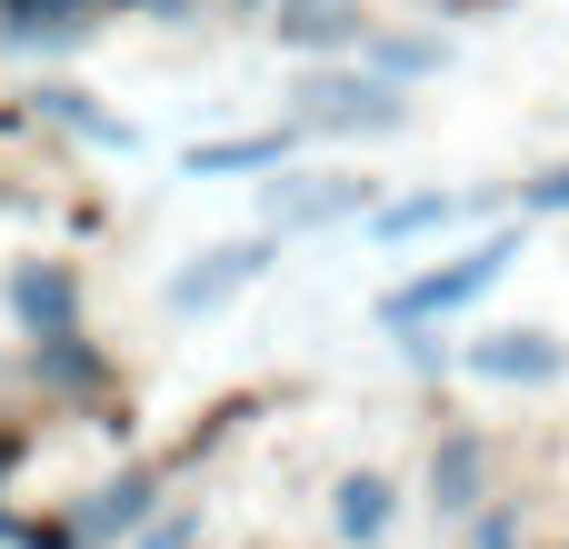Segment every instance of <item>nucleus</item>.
<instances>
[{
	"instance_id": "4468645a",
	"label": "nucleus",
	"mask_w": 569,
	"mask_h": 549,
	"mask_svg": "<svg viewBox=\"0 0 569 549\" xmlns=\"http://www.w3.org/2000/svg\"><path fill=\"white\" fill-rule=\"evenodd\" d=\"M150 549H190V530H160V540H150Z\"/></svg>"
},
{
	"instance_id": "6e6552de",
	"label": "nucleus",
	"mask_w": 569,
	"mask_h": 549,
	"mask_svg": "<svg viewBox=\"0 0 569 549\" xmlns=\"http://www.w3.org/2000/svg\"><path fill=\"white\" fill-rule=\"evenodd\" d=\"M360 20H350V0H280V40H350Z\"/></svg>"
},
{
	"instance_id": "0eeeda50",
	"label": "nucleus",
	"mask_w": 569,
	"mask_h": 549,
	"mask_svg": "<svg viewBox=\"0 0 569 549\" xmlns=\"http://www.w3.org/2000/svg\"><path fill=\"white\" fill-rule=\"evenodd\" d=\"M430 490H440V510H480V440H450L430 460Z\"/></svg>"
},
{
	"instance_id": "423d86ee",
	"label": "nucleus",
	"mask_w": 569,
	"mask_h": 549,
	"mask_svg": "<svg viewBox=\"0 0 569 549\" xmlns=\"http://www.w3.org/2000/svg\"><path fill=\"white\" fill-rule=\"evenodd\" d=\"M10 310L60 340V330H70V270H20V280H10Z\"/></svg>"
},
{
	"instance_id": "20e7f679",
	"label": "nucleus",
	"mask_w": 569,
	"mask_h": 549,
	"mask_svg": "<svg viewBox=\"0 0 569 549\" xmlns=\"http://www.w3.org/2000/svg\"><path fill=\"white\" fill-rule=\"evenodd\" d=\"M260 260H270L260 240H240V250H210L200 270H180V280H170V310H210V300H230V290H240Z\"/></svg>"
},
{
	"instance_id": "1a4fd4ad",
	"label": "nucleus",
	"mask_w": 569,
	"mask_h": 549,
	"mask_svg": "<svg viewBox=\"0 0 569 549\" xmlns=\"http://www.w3.org/2000/svg\"><path fill=\"white\" fill-rule=\"evenodd\" d=\"M390 530V490L360 470V480H340V540H380Z\"/></svg>"
},
{
	"instance_id": "9d476101",
	"label": "nucleus",
	"mask_w": 569,
	"mask_h": 549,
	"mask_svg": "<svg viewBox=\"0 0 569 549\" xmlns=\"http://www.w3.org/2000/svg\"><path fill=\"white\" fill-rule=\"evenodd\" d=\"M470 200H450V190H420V200H400V210H380V230L390 240H410V230H440V220H460Z\"/></svg>"
},
{
	"instance_id": "f03ea898",
	"label": "nucleus",
	"mask_w": 569,
	"mask_h": 549,
	"mask_svg": "<svg viewBox=\"0 0 569 549\" xmlns=\"http://www.w3.org/2000/svg\"><path fill=\"white\" fill-rule=\"evenodd\" d=\"M300 100H310V120H320V130H400V100H390V90H370V80H310Z\"/></svg>"
},
{
	"instance_id": "7ed1b4c3",
	"label": "nucleus",
	"mask_w": 569,
	"mask_h": 549,
	"mask_svg": "<svg viewBox=\"0 0 569 549\" xmlns=\"http://www.w3.org/2000/svg\"><path fill=\"white\" fill-rule=\"evenodd\" d=\"M350 210H360V180H270V230H320Z\"/></svg>"
},
{
	"instance_id": "f8f14e48",
	"label": "nucleus",
	"mask_w": 569,
	"mask_h": 549,
	"mask_svg": "<svg viewBox=\"0 0 569 549\" xmlns=\"http://www.w3.org/2000/svg\"><path fill=\"white\" fill-rule=\"evenodd\" d=\"M280 160V140H220V150H190V170H260Z\"/></svg>"
},
{
	"instance_id": "9b49d317",
	"label": "nucleus",
	"mask_w": 569,
	"mask_h": 549,
	"mask_svg": "<svg viewBox=\"0 0 569 549\" xmlns=\"http://www.w3.org/2000/svg\"><path fill=\"white\" fill-rule=\"evenodd\" d=\"M140 510H150V480H120V490H100V500H90V520H80V540H100V530H130Z\"/></svg>"
},
{
	"instance_id": "39448f33",
	"label": "nucleus",
	"mask_w": 569,
	"mask_h": 549,
	"mask_svg": "<svg viewBox=\"0 0 569 549\" xmlns=\"http://www.w3.org/2000/svg\"><path fill=\"white\" fill-rule=\"evenodd\" d=\"M470 370H480V380H560V340H540V330H500V340L470 350Z\"/></svg>"
},
{
	"instance_id": "f257e3e1",
	"label": "nucleus",
	"mask_w": 569,
	"mask_h": 549,
	"mask_svg": "<svg viewBox=\"0 0 569 549\" xmlns=\"http://www.w3.org/2000/svg\"><path fill=\"white\" fill-rule=\"evenodd\" d=\"M520 260V240H480L470 260H450V270H430V280H410V290H390V320L410 330V320H440V310H460V300H480L500 270Z\"/></svg>"
},
{
	"instance_id": "ddd939ff",
	"label": "nucleus",
	"mask_w": 569,
	"mask_h": 549,
	"mask_svg": "<svg viewBox=\"0 0 569 549\" xmlns=\"http://www.w3.org/2000/svg\"><path fill=\"white\" fill-rule=\"evenodd\" d=\"M530 200H540V210H569V170H550V180H540Z\"/></svg>"
}]
</instances>
